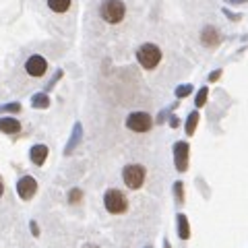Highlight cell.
Returning <instances> with one entry per match:
<instances>
[{
  "label": "cell",
  "mask_w": 248,
  "mask_h": 248,
  "mask_svg": "<svg viewBox=\"0 0 248 248\" xmlns=\"http://www.w3.org/2000/svg\"><path fill=\"white\" fill-rule=\"evenodd\" d=\"M104 207L108 213L122 215V213H126V209H128V199L122 190L110 188V190H106V195H104Z\"/></svg>",
  "instance_id": "obj_1"
},
{
  "label": "cell",
  "mask_w": 248,
  "mask_h": 248,
  "mask_svg": "<svg viewBox=\"0 0 248 248\" xmlns=\"http://www.w3.org/2000/svg\"><path fill=\"white\" fill-rule=\"evenodd\" d=\"M99 15H102V19L106 23H120L124 19V15H126V6H124L122 0H104L102 2V9H99Z\"/></svg>",
  "instance_id": "obj_2"
},
{
  "label": "cell",
  "mask_w": 248,
  "mask_h": 248,
  "mask_svg": "<svg viewBox=\"0 0 248 248\" xmlns=\"http://www.w3.org/2000/svg\"><path fill=\"white\" fill-rule=\"evenodd\" d=\"M137 60H139V64H141L143 68L151 71V68H155V66L159 64L161 50L155 44H143L141 48L137 50Z\"/></svg>",
  "instance_id": "obj_3"
},
{
  "label": "cell",
  "mask_w": 248,
  "mask_h": 248,
  "mask_svg": "<svg viewBox=\"0 0 248 248\" xmlns=\"http://www.w3.org/2000/svg\"><path fill=\"white\" fill-rule=\"evenodd\" d=\"M145 176H147V170L141 164H130V166H126L122 170V180L130 190L141 188V186L145 184Z\"/></svg>",
  "instance_id": "obj_4"
},
{
  "label": "cell",
  "mask_w": 248,
  "mask_h": 248,
  "mask_svg": "<svg viewBox=\"0 0 248 248\" xmlns=\"http://www.w3.org/2000/svg\"><path fill=\"white\" fill-rule=\"evenodd\" d=\"M151 126L153 120L147 112H133L126 118V128H130L133 133H147V130H151Z\"/></svg>",
  "instance_id": "obj_5"
},
{
  "label": "cell",
  "mask_w": 248,
  "mask_h": 248,
  "mask_svg": "<svg viewBox=\"0 0 248 248\" xmlns=\"http://www.w3.org/2000/svg\"><path fill=\"white\" fill-rule=\"evenodd\" d=\"M188 155H190V145L186 141L174 143V166L178 172H186L188 170Z\"/></svg>",
  "instance_id": "obj_6"
},
{
  "label": "cell",
  "mask_w": 248,
  "mask_h": 248,
  "mask_svg": "<svg viewBox=\"0 0 248 248\" xmlns=\"http://www.w3.org/2000/svg\"><path fill=\"white\" fill-rule=\"evenodd\" d=\"M35 192H37V182H35L33 176H23V178H19V182H17V195L23 201L33 199Z\"/></svg>",
  "instance_id": "obj_7"
},
{
  "label": "cell",
  "mask_w": 248,
  "mask_h": 248,
  "mask_svg": "<svg viewBox=\"0 0 248 248\" xmlns=\"http://www.w3.org/2000/svg\"><path fill=\"white\" fill-rule=\"evenodd\" d=\"M25 71L31 77H44L46 71H48V62L42 56H29L25 62Z\"/></svg>",
  "instance_id": "obj_8"
},
{
  "label": "cell",
  "mask_w": 248,
  "mask_h": 248,
  "mask_svg": "<svg viewBox=\"0 0 248 248\" xmlns=\"http://www.w3.org/2000/svg\"><path fill=\"white\" fill-rule=\"evenodd\" d=\"M219 31H217L213 25H207L203 31H201V42H203V46H207V48H215L217 44H219Z\"/></svg>",
  "instance_id": "obj_9"
},
{
  "label": "cell",
  "mask_w": 248,
  "mask_h": 248,
  "mask_svg": "<svg viewBox=\"0 0 248 248\" xmlns=\"http://www.w3.org/2000/svg\"><path fill=\"white\" fill-rule=\"evenodd\" d=\"M48 153H50L48 147L42 145V143H37V145H33L29 149V157H31V161H33L35 166H44L46 159H48Z\"/></svg>",
  "instance_id": "obj_10"
},
{
  "label": "cell",
  "mask_w": 248,
  "mask_h": 248,
  "mask_svg": "<svg viewBox=\"0 0 248 248\" xmlns=\"http://www.w3.org/2000/svg\"><path fill=\"white\" fill-rule=\"evenodd\" d=\"M21 130V122L13 116H6V118H0V133L4 135H17Z\"/></svg>",
  "instance_id": "obj_11"
},
{
  "label": "cell",
  "mask_w": 248,
  "mask_h": 248,
  "mask_svg": "<svg viewBox=\"0 0 248 248\" xmlns=\"http://www.w3.org/2000/svg\"><path fill=\"white\" fill-rule=\"evenodd\" d=\"M176 223H178V238H180V240H188V238H190V223H188V217H186L184 213H178Z\"/></svg>",
  "instance_id": "obj_12"
},
{
  "label": "cell",
  "mask_w": 248,
  "mask_h": 248,
  "mask_svg": "<svg viewBox=\"0 0 248 248\" xmlns=\"http://www.w3.org/2000/svg\"><path fill=\"white\" fill-rule=\"evenodd\" d=\"M81 133H83V126H81L79 122H77L75 126H73V135H71V141H68L66 149H64V153H66V155H71V153H73V149H75V147L79 145V141H81Z\"/></svg>",
  "instance_id": "obj_13"
},
{
  "label": "cell",
  "mask_w": 248,
  "mask_h": 248,
  "mask_svg": "<svg viewBox=\"0 0 248 248\" xmlns=\"http://www.w3.org/2000/svg\"><path fill=\"white\" fill-rule=\"evenodd\" d=\"M31 106L37 108V110H46V108L50 106V97L46 95V93H35V95L31 97Z\"/></svg>",
  "instance_id": "obj_14"
},
{
  "label": "cell",
  "mask_w": 248,
  "mask_h": 248,
  "mask_svg": "<svg viewBox=\"0 0 248 248\" xmlns=\"http://www.w3.org/2000/svg\"><path fill=\"white\" fill-rule=\"evenodd\" d=\"M199 126V112H190L188 118H186V135L192 137L195 135V130Z\"/></svg>",
  "instance_id": "obj_15"
},
{
  "label": "cell",
  "mask_w": 248,
  "mask_h": 248,
  "mask_svg": "<svg viewBox=\"0 0 248 248\" xmlns=\"http://www.w3.org/2000/svg\"><path fill=\"white\" fill-rule=\"evenodd\" d=\"M48 6L54 13H66L71 9V0H48Z\"/></svg>",
  "instance_id": "obj_16"
},
{
  "label": "cell",
  "mask_w": 248,
  "mask_h": 248,
  "mask_svg": "<svg viewBox=\"0 0 248 248\" xmlns=\"http://www.w3.org/2000/svg\"><path fill=\"white\" fill-rule=\"evenodd\" d=\"M207 95H209V89H207V87H201L199 93H197V97H195L197 108H203V106L207 104Z\"/></svg>",
  "instance_id": "obj_17"
},
{
  "label": "cell",
  "mask_w": 248,
  "mask_h": 248,
  "mask_svg": "<svg viewBox=\"0 0 248 248\" xmlns=\"http://www.w3.org/2000/svg\"><path fill=\"white\" fill-rule=\"evenodd\" d=\"M81 199H83V190L81 188H73L71 192H68V203H71V205L81 203Z\"/></svg>",
  "instance_id": "obj_18"
},
{
  "label": "cell",
  "mask_w": 248,
  "mask_h": 248,
  "mask_svg": "<svg viewBox=\"0 0 248 248\" xmlns=\"http://www.w3.org/2000/svg\"><path fill=\"white\" fill-rule=\"evenodd\" d=\"M174 195L178 203H184V184L182 182H174Z\"/></svg>",
  "instance_id": "obj_19"
},
{
  "label": "cell",
  "mask_w": 248,
  "mask_h": 248,
  "mask_svg": "<svg viewBox=\"0 0 248 248\" xmlns=\"http://www.w3.org/2000/svg\"><path fill=\"white\" fill-rule=\"evenodd\" d=\"M192 93V85H180V87H176V97H186Z\"/></svg>",
  "instance_id": "obj_20"
},
{
  "label": "cell",
  "mask_w": 248,
  "mask_h": 248,
  "mask_svg": "<svg viewBox=\"0 0 248 248\" xmlns=\"http://www.w3.org/2000/svg\"><path fill=\"white\" fill-rule=\"evenodd\" d=\"M21 110V104H6V106H0V112H19Z\"/></svg>",
  "instance_id": "obj_21"
},
{
  "label": "cell",
  "mask_w": 248,
  "mask_h": 248,
  "mask_svg": "<svg viewBox=\"0 0 248 248\" xmlns=\"http://www.w3.org/2000/svg\"><path fill=\"white\" fill-rule=\"evenodd\" d=\"M178 124H180L178 116H170V126H172V128H178Z\"/></svg>",
  "instance_id": "obj_22"
},
{
  "label": "cell",
  "mask_w": 248,
  "mask_h": 248,
  "mask_svg": "<svg viewBox=\"0 0 248 248\" xmlns=\"http://www.w3.org/2000/svg\"><path fill=\"white\" fill-rule=\"evenodd\" d=\"M29 226H31V234H33V236H40V228H37V223H35V221H31Z\"/></svg>",
  "instance_id": "obj_23"
},
{
  "label": "cell",
  "mask_w": 248,
  "mask_h": 248,
  "mask_svg": "<svg viewBox=\"0 0 248 248\" xmlns=\"http://www.w3.org/2000/svg\"><path fill=\"white\" fill-rule=\"evenodd\" d=\"M219 77H221V71H215V73H211V75H209V81H217V79H219Z\"/></svg>",
  "instance_id": "obj_24"
},
{
  "label": "cell",
  "mask_w": 248,
  "mask_h": 248,
  "mask_svg": "<svg viewBox=\"0 0 248 248\" xmlns=\"http://www.w3.org/2000/svg\"><path fill=\"white\" fill-rule=\"evenodd\" d=\"M4 195V184H2V180H0V197Z\"/></svg>",
  "instance_id": "obj_25"
},
{
  "label": "cell",
  "mask_w": 248,
  "mask_h": 248,
  "mask_svg": "<svg viewBox=\"0 0 248 248\" xmlns=\"http://www.w3.org/2000/svg\"><path fill=\"white\" fill-rule=\"evenodd\" d=\"M228 2H234V4H240V2H246V0H228Z\"/></svg>",
  "instance_id": "obj_26"
},
{
  "label": "cell",
  "mask_w": 248,
  "mask_h": 248,
  "mask_svg": "<svg viewBox=\"0 0 248 248\" xmlns=\"http://www.w3.org/2000/svg\"><path fill=\"white\" fill-rule=\"evenodd\" d=\"M83 248H99V246H95V244H85Z\"/></svg>",
  "instance_id": "obj_27"
},
{
  "label": "cell",
  "mask_w": 248,
  "mask_h": 248,
  "mask_svg": "<svg viewBox=\"0 0 248 248\" xmlns=\"http://www.w3.org/2000/svg\"><path fill=\"white\" fill-rule=\"evenodd\" d=\"M164 244H166V246H164V248H170V242H168V240H166V242H164Z\"/></svg>",
  "instance_id": "obj_28"
},
{
  "label": "cell",
  "mask_w": 248,
  "mask_h": 248,
  "mask_svg": "<svg viewBox=\"0 0 248 248\" xmlns=\"http://www.w3.org/2000/svg\"><path fill=\"white\" fill-rule=\"evenodd\" d=\"M145 248H153V246L151 244H145Z\"/></svg>",
  "instance_id": "obj_29"
}]
</instances>
